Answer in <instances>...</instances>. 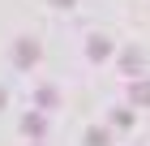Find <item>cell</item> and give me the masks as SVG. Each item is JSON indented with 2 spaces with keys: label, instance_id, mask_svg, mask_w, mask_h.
I'll list each match as a JSON object with an SVG mask.
<instances>
[{
  "label": "cell",
  "instance_id": "8",
  "mask_svg": "<svg viewBox=\"0 0 150 146\" xmlns=\"http://www.w3.org/2000/svg\"><path fill=\"white\" fill-rule=\"evenodd\" d=\"M112 125H116V129H129V125H133V112H129V108H116V112H112Z\"/></svg>",
  "mask_w": 150,
  "mask_h": 146
},
{
  "label": "cell",
  "instance_id": "6",
  "mask_svg": "<svg viewBox=\"0 0 150 146\" xmlns=\"http://www.w3.org/2000/svg\"><path fill=\"white\" fill-rule=\"evenodd\" d=\"M86 146H112V133L94 125V129H86Z\"/></svg>",
  "mask_w": 150,
  "mask_h": 146
},
{
  "label": "cell",
  "instance_id": "9",
  "mask_svg": "<svg viewBox=\"0 0 150 146\" xmlns=\"http://www.w3.org/2000/svg\"><path fill=\"white\" fill-rule=\"evenodd\" d=\"M52 9H73V0H47Z\"/></svg>",
  "mask_w": 150,
  "mask_h": 146
},
{
  "label": "cell",
  "instance_id": "10",
  "mask_svg": "<svg viewBox=\"0 0 150 146\" xmlns=\"http://www.w3.org/2000/svg\"><path fill=\"white\" fill-rule=\"evenodd\" d=\"M4 103H9V95H4V90H0V112H4Z\"/></svg>",
  "mask_w": 150,
  "mask_h": 146
},
{
  "label": "cell",
  "instance_id": "5",
  "mask_svg": "<svg viewBox=\"0 0 150 146\" xmlns=\"http://www.w3.org/2000/svg\"><path fill=\"white\" fill-rule=\"evenodd\" d=\"M120 69H125V73H137V69H142V52H137V47L120 52Z\"/></svg>",
  "mask_w": 150,
  "mask_h": 146
},
{
  "label": "cell",
  "instance_id": "3",
  "mask_svg": "<svg viewBox=\"0 0 150 146\" xmlns=\"http://www.w3.org/2000/svg\"><path fill=\"white\" fill-rule=\"evenodd\" d=\"M129 99H133V108H150V78H133L129 82Z\"/></svg>",
  "mask_w": 150,
  "mask_h": 146
},
{
  "label": "cell",
  "instance_id": "1",
  "mask_svg": "<svg viewBox=\"0 0 150 146\" xmlns=\"http://www.w3.org/2000/svg\"><path fill=\"white\" fill-rule=\"evenodd\" d=\"M39 56H43V47H39V39H30V34H22V39L13 43V65H17V69L39 65Z\"/></svg>",
  "mask_w": 150,
  "mask_h": 146
},
{
  "label": "cell",
  "instance_id": "2",
  "mask_svg": "<svg viewBox=\"0 0 150 146\" xmlns=\"http://www.w3.org/2000/svg\"><path fill=\"white\" fill-rule=\"evenodd\" d=\"M86 56L90 60H107L112 56V39H107V34H90V39H86Z\"/></svg>",
  "mask_w": 150,
  "mask_h": 146
},
{
  "label": "cell",
  "instance_id": "4",
  "mask_svg": "<svg viewBox=\"0 0 150 146\" xmlns=\"http://www.w3.org/2000/svg\"><path fill=\"white\" fill-rule=\"evenodd\" d=\"M43 129H47V120L39 112H30V116H22V133L26 137H43Z\"/></svg>",
  "mask_w": 150,
  "mask_h": 146
},
{
  "label": "cell",
  "instance_id": "7",
  "mask_svg": "<svg viewBox=\"0 0 150 146\" xmlns=\"http://www.w3.org/2000/svg\"><path fill=\"white\" fill-rule=\"evenodd\" d=\"M35 99H39V108H43V112H47V108H56V103H60V95H56V90H52V86H43V90H39V95H35Z\"/></svg>",
  "mask_w": 150,
  "mask_h": 146
}]
</instances>
